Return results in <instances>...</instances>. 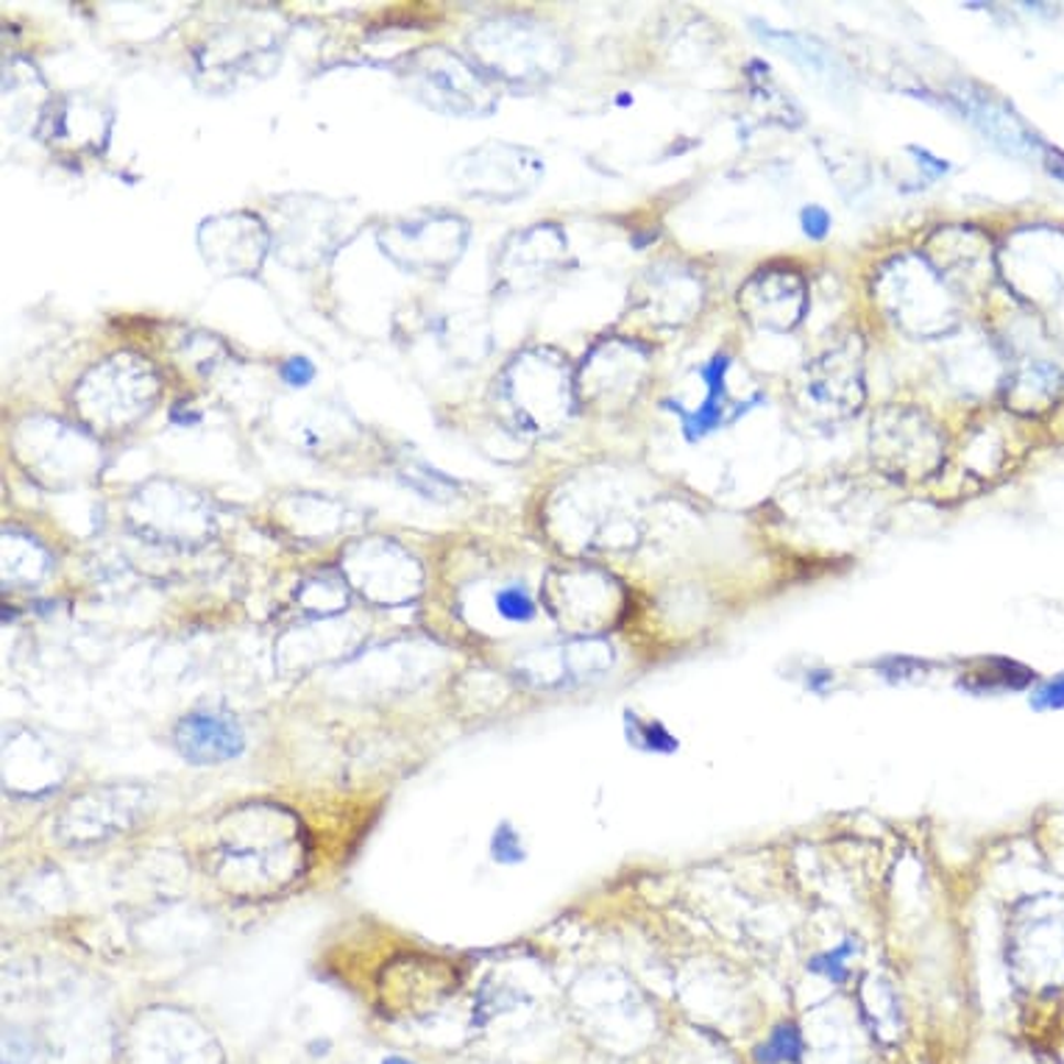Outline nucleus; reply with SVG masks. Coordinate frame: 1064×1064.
Instances as JSON below:
<instances>
[{"instance_id": "f257e3e1", "label": "nucleus", "mask_w": 1064, "mask_h": 1064, "mask_svg": "<svg viewBox=\"0 0 1064 1064\" xmlns=\"http://www.w3.org/2000/svg\"><path fill=\"white\" fill-rule=\"evenodd\" d=\"M173 744L185 761L212 767L238 758L245 749V733L234 716L223 711H190L173 727Z\"/></svg>"}, {"instance_id": "f03ea898", "label": "nucleus", "mask_w": 1064, "mask_h": 1064, "mask_svg": "<svg viewBox=\"0 0 1064 1064\" xmlns=\"http://www.w3.org/2000/svg\"><path fill=\"white\" fill-rule=\"evenodd\" d=\"M803 282L800 276L783 274H767L761 279L749 282L747 293L753 296L749 307V318L769 329L786 332L794 321H800V304H803Z\"/></svg>"}, {"instance_id": "7ed1b4c3", "label": "nucleus", "mask_w": 1064, "mask_h": 1064, "mask_svg": "<svg viewBox=\"0 0 1064 1064\" xmlns=\"http://www.w3.org/2000/svg\"><path fill=\"white\" fill-rule=\"evenodd\" d=\"M727 365H731V360H727L725 354H716V358L705 365V385H707L705 405H702V410L696 413V416H691L689 421H685V424H689L691 438L714 427L716 418H720V413H722L720 402H722V393H725Z\"/></svg>"}, {"instance_id": "20e7f679", "label": "nucleus", "mask_w": 1064, "mask_h": 1064, "mask_svg": "<svg viewBox=\"0 0 1064 1064\" xmlns=\"http://www.w3.org/2000/svg\"><path fill=\"white\" fill-rule=\"evenodd\" d=\"M753 1056L758 1064H797L803 1056V1034L794 1023H780Z\"/></svg>"}, {"instance_id": "39448f33", "label": "nucleus", "mask_w": 1064, "mask_h": 1064, "mask_svg": "<svg viewBox=\"0 0 1064 1064\" xmlns=\"http://www.w3.org/2000/svg\"><path fill=\"white\" fill-rule=\"evenodd\" d=\"M1031 680H1034V672H1031V669H1025L1023 663H1014V660L998 658V660H992V663H989L987 674H978V678H975L973 689L1017 691V689H1025Z\"/></svg>"}, {"instance_id": "423d86ee", "label": "nucleus", "mask_w": 1064, "mask_h": 1064, "mask_svg": "<svg viewBox=\"0 0 1064 1064\" xmlns=\"http://www.w3.org/2000/svg\"><path fill=\"white\" fill-rule=\"evenodd\" d=\"M496 611H500L502 618H511V622H533V616H536V602H533V596L524 589L511 585V589L496 594Z\"/></svg>"}, {"instance_id": "0eeeda50", "label": "nucleus", "mask_w": 1064, "mask_h": 1064, "mask_svg": "<svg viewBox=\"0 0 1064 1064\" xmlns=\"http://www.w3.org/2000/svg\"><path fill=\"white\" fill-rule=\"evenodd\" d=\"M853 942L847 940V942H842L838 947H833V951H827V953H820V956H814L811 958V973H820V975H825V978H831V981H845L847 978V958L853 956Z\"/></svg>"}, {"instance_id": "6e6552de", "label": "nucleus", "mask_w": 1064, "mask_h": 1064, "mask_svg": "<svg viewBox=\"0 0 1064 1064\" xmlns=\"http://www.w3.org/2000/svg\"><path fill=\"white\" fill-rule=\"evenodd\" d=\"M491 856L496 858L500 864H522L527 858V851H524L522 838H518L516 827L502 822L494 833V842H491Z\"/></svg>"}, {"instance_id": "1a4fd4ad", "label": "nucleus", "mask_w": 1064, "mask_h": 1064, "mask_svg": "<svg viewBox=\"0 0 1064 1064\" xmlns=\"http://www.w3.org/2000/svg\"><path fill=\"white\" fill-rule=\"evenodd\" d=\"M1029 702L1034 711H1064V672L1036 685Z\"/></svg>"}, {"instance_id": "9d476101", "label": "nucleus", "mask_w": 1064, "mask_h": 1064, "mask_svg": "<svg viewBox=\"0 0 1064 1064\" xmlns=\"http://www.w3.org/2000/svg\"><path fill=\"white\" fill-rule=\"evenodd\" d=\"M638 736H641V747L647 753H674L678 749V738L660 725V722H638Z\"/></svg>"}, {"instance_id": "9b49d317", "label": "nucleus", "mask_w": 1064, "mask_h": 1064, "mask_svg": "<svg viewBox=\"0 0 1064 1064\" xmlns=\"http://www.w3.org/2000/svg\"><path fill=\"white\" fill-rule=\"evenodd\" d=\"M800 227H803L805 238L820 243V240H825L827 232H831V215H827V209L811 204V207H805L803 212H800Z\"/></svg>"}, {"instance_id": "f8f14e48", "label": "nucleus", "mask_w": 1064, "mask_h": 1064, "mask_svg": "<svg viewBox=\"0 0 1064 1064\" xmlns=\"http://www.w3.org/2000/svg\"><path fill=\"white\" fill-rule=\"evenodd\" d=\"M282 376H285V382H290V385L301 387L307 385V382H312V376H316V365L304 358H293L290 363L282 369Z\"/></svg>"}, {"instance_id": "ddd939ff", "label": "nucleus", "mask_w": 1064, "mask_h": 1064, "mask_svg": "<svg viewBox=\"0 0 1064 1064\" xmlns=\"http://www.w3.org/2000/svg\"><path fill=\"white\" fill-rule=\"evenodd\" d=\"M382 1064H413V1062H410V1058H405V1056H387Z\"/></svg>"}, {"instance_id": "4468645a", "label": "nucleus", "mask_w": 1064, "mask_h": 1064, "mask_svg": "<svg viewBox=\"0 0 1064 1064\" xmlns=\"http://www.w3.org/2000/svg\"><path fill=\"white\" fill-rule=\"evenodd\" d=\"M1051 173L1056 176V179L1064 182V165H1051Z\"/></svg>"}]
</instances>
